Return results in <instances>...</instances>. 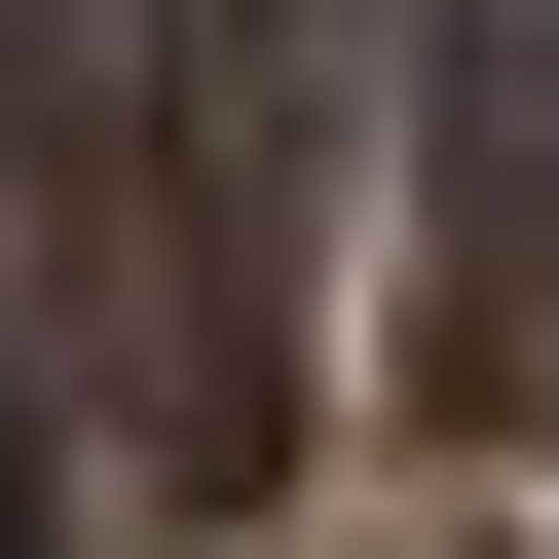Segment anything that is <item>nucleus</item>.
<instances>
[{"label":"nucleus","mask_w":559,"mask_h":559,"mask_svg":"<svg viewBox=\"0 0 559 559\" xmlns=\"http://www.w3.org/2000/svg\"><path fill=\"white\" fill-rule=\"evenodd\" d=\"M485 261H559V0H485Z\"/></svg>","instance_id":"obj_1"}]
</instances>
